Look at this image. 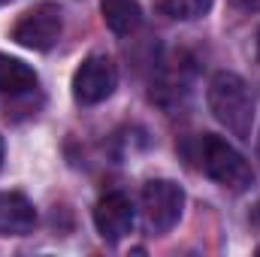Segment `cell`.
Instances as JSON below:
<instances>
[{"label": "cell", "mask_w": 260, "mask_h": 257, "mask_svg": "<svg viewBox=\"0 0 260 257\" xmlns=\"http://www.w3.org/2000/svg\"><path fill=\"white\" fill-rule=\"evenodd\" d=\"M257 157H260V142H257Z\"/></svg>", "instance_id": "obj_15"}, {"label": "cell", "mask_w": 260, "mask_h": 257, "mask_svg": "<svg viewBox=\"0 0 260 257\" xmlns=\"http://www.w3.org/2000/svg\"><path fill=\"white\" fill-rule=\"evenodd\" d=\"M37 224L34 203L18 191H0V236H27Z\"/></svg>", "instance_id": "obj_7"}, {"label": "cell", "mask_w": 260, "mask_h": 257, "mask_svg": "<svg viewBox=\"0 0 260 257\" xmlns=\"http://www.w3.org/2000/svg\"><path fill=\"white\" fill-rule=\"evenodd\" d=\"M254 218H257V221H260V203H257V209H254Z\"/></svg>", "instance_id": "obj_13"}, {"label": "cell", "mask_w": 260, "mask_h": 257, "mask_svg": "<svg viewBox=\"0 0 260 257\" xmlns=\"http://www.w3.org/2000/svg\"><path fill=\"white\" fill-rule=\"evenodd\" d=\"M142 212L151 233H170L185 212V191L170 179H151L142 188Z\"/></svg>", "instance_id": "obj_4"}, {"label": "cell", "mask_w": 260, "mask_h": 257, "mask_svg": "<svg viewBox=\"0 0 260 257\" xmlns=\"http://www.w3.org/2000/svg\"><path fill=\"white\" fill-rule=\"evenodd\" d=\"M233 6L242 12H260V0H233Z\"/></svg>", "instance_id": "obj_11"}, {"label": "cell", "mask_w": 260, "mask_h": 257, "mask_svg": "<svg viewBox=\"0 0 260 257\" xmlns=\"http://www.w3.org/2000/svg\"><path fill=\"white\" fill-rule=\"evenodd\" d=\"M136 224V209L124 194H106L97 206H94V227L100 233V239L106 242H121Z\"/></svg>", "instance_id": "obj_6"}, {"label": "cell", "mask_w": 260, "mask_h": 257, "mask_svg": "<svg viewBox=\"0 0 260 257\" xmlns=\"http://www.w3.org/2000/svg\"><path fill=\"white\" fill-rule=\"evenodd\" d=\"M212 3L215 0H160L164 12L173 15V18H179V21H197V18H203L212 9Z\"/></svg>", "instance_id": "obj_10"}, {"label": "cell", "mask_w": 260, "mask_h": 257, "mask_svg": "<svg viewBox=\"0 0 260 257\" xmlns=\"http://www.w3.org/2000/svg\"><path fill=\"white\" fill-rule=\"evenodd\" d=\"M100 12L106 27L115 37H130L142 24V6L139 0H100Z\"/></svg>", "instance_id": "obj_8"}, {"label": "cell", "mask_w": 260, "mask_h": 257, "mask_svg": "<svg viewBox=\"0 0 260 257\" xmlns=\"http://www.w3.org/2000/svg\"><path fill=\"white\" fill-rule=\"evenodd\" d=\"M3 154H6V145H3V136H0V164H3Z\"/></svg>", "instance_id": "obj_12"}, {"label": "cell", "mask_w": 260, "mask_h": 257, "mask_svg": "<svg viewBox=\"0 0 260 257\" xmlns=\"http://www.w3.org/2000/svg\"><path fill=\"white\" fill-rule=\"evenodd\" d=\"M37 88V73L24 61L0 52V94H27Z\"/></svg>", "instance_id": "obj_9"}, {"label": "cell", "mask_w": 260, "mask_h": 257, "mask_svg": "<svg viewBox=\"0 0 260 257\" xmlns=\"http://www.w3.org/2000/svg\"><path fill=\"white\" fill-rule=\"evenodd\" d=\"M61 30H64L61 6L58 3H37L34 9H27L15 21L12 40L21 49H30V52H49L61 40Z\"/></svg>", "instance_id": "obj_3"}, {"label": "cell", "mask_w": 260, "mask_h": 257, "mask_svg": "<svg viewBox=\"0 0 260 257\" xmlns=\"http://www.w3.org/2000/svg\"><path fill=\"white\" fill-rule=\"evenodd\" d=\"M257 55H260V34H257Z\"/></svg>", "instance_id": "obj_14"}, {"label": "cell", "mask_w": 260, "mask_h": 257, "mask_svg": "<svg viewBox=\"0 0 260 257\" xmlns=\"http://www.w3.org/2000/svg\"><path fill=\"white\" fill-rule=\"evenodd\" d=\"M191 157L197 160V167L212 179L218 182L221 188L227 191H248L254 185V173L248 167V160L230 145L224 142L221 136H212V133H203L194 139V148H191Z\"/></svg>", "instance_id": "obj_2"}, {"label": "cell", "mask_w": 260, "mask_h": 257, "mask_svg": "<svg viewBox=\"0 0 260 257\" xmlns=\"http://www.w3.org/2000/svg\"><path fill=\"white\" fill-rule=\"evenodd\" d=\"M257 254H260V245H257Z\"/></svg>", "instance_id": "obj_16"}, {"label": "cell", "mask_w": 260, "mask_h": 257, "mask_svg": "<svg viewBox=\"0 0 260 257\" xmlns=\"http://www.w3.org/2000/svg\"><path fill=\"white\" fill-rule=\"evenodd\" d=\"M115 88H118V70H115V61L106 55L85 58L79 70L73 73V97L82 106H97L109 100Z\"/></svg>", "instance_id": "obj_5"}, {"label": "cell", "mask_w": 260, "mask_h": 257, "mask_svg": "<svg viewBox=\"0 0 260 257\" xmlns=\"http://www.w3.org/2000/svg\"><path fill=\"white\" fill-rule=\"evenodd\" d=\"M209 112L215 115V121L227 133H233L236 139L248 142L251 127H254V94L248 88V82L236 73H215L209 82Z\"/></svg>", "instance_id": "obj_1"}]
</instances>
